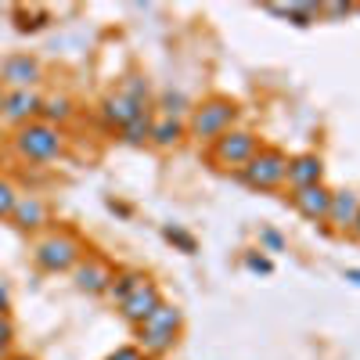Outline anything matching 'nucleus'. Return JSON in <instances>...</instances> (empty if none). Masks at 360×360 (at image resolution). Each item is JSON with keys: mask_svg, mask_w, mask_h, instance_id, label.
Instances as JSON below:
<instances>
[{"mask_svg": "<svg viewBox=\"0 0 360 360\" xmlns=\"http://www.w3.org/2000/svg\"><path fill=\"white\" fill-rule=\"evenodd\" d=\"M321 169H324V162L317 155H295V159H288V184L292 188L321 184Z\"/></svg>", "mask_w": 360, "mask_h": 360, "instance_id": "15", "label": "nucleus"}, {"mask_svg": "<svg viewBox=\"0 0 360 360\" xmlns=\"http://www.w3.org/2000/svg\"><path fill=\"white\" fill-rule=\"evenodd\" d=\"M4 105H8V94H4V90H0V112H4Z\"/></svg>", "mask_w": 360, "mask_h": 360, "instance_id": "32", "label": "nucleus"}, {"mask_svg": "<svg viewBox=\"0 0 360 360\" xmlns=\"http://www.w3.org/2000/svg\"><path fill=\"white\" fill-rule=\"evenodd\" d=\"M266 11H274V15H285V18H295L299 25H310L317 15H321V8H314V4H288V8H278V4H270Z\"/></svg>", "mask_w": 360, "mask_h": 360, "instance_id": "18", "label": "nucleus"}, {"mask_svg": "<svg viewBox=\"0 0 360 360\" xmlns=\"http://www.w3.org/2000/svg\"><path fill=\"white\" fill-rule=\"evenodd\" d=\"M11 339H15V324L8 314H0V346H11Z\"/></svg>", "mask_w": 360, "mask_h": 360, "instance_id": "25", "label": "nucleus"}, {"mask_svg": "<svg viewBox=\"0 0 360 360\" xmlns=\"http://www.w3.org/2000/svg\"><path fill=\"white\" fill-rule=\"evenodd\" d=\"M119 94H127V98H130L134 105H141V108H144V101H148V86H144V79L130 76V79H127V86L119 90Z\"/></svg>", "mask_w": 360, "mask_h": 360, "instance_id": "21", "label": "nucleus"}, {"mask_svg": "<svg viewBox=\"0 0 360 360\" xmlns=\"http://www.w3.org/2000/svg\"><path fill=\"white\" fill-rule=\"evenodd\" d=\"M349 234H353V238H360V213H356V220H353V227H349Z\"/></svg>", "mask_w": 360, "mask_h": 360, "instance_id": "30", "label": "nucleus"}, {"mask_svg": "<svg viewBox=\"0 0 360 360\" xmlns=\"http://www.w3.org/2000/svg\"><path fill=\"white\" fill-rule=\"evenodd\" d=\"M11 220L22 231H37V227L47 224V205L37 195H18L15 198V209H11Z\"/></svg>", "mask_w": 360, "mask_h": 360, "instance_id": "13", "label": "nucleus"}, {"mask_svg": "<svg viewBox=\"0 0 360 360\" xmlns=\"http://www.w3.org/2000/svg\"><path fill=\"white\" fill-rule=\"evenodd\" d=\"M234 115H238V105H234V101H227V98H209V101L198 105L195 115H191V134H195V137H205V141H217L220 134L231 130Z\"/></svg>", "mask_w": 360, "mask_h": 360, "instance_id": "5", "label": "nucleus"}, {"mask_svg": "<svg viewBox=\"0 0 360 360\" xmlns=\"http://www.w3.org/2000/svg\"><path fill=\"white\" fill-rule=\"evenodd\" d=\"M176 335H180V310L162 303L144 324H137V349L144 356H162L173 349Z\"/></svg>", "mask_w": 360, "mask_h": 360, "instance_id": "1", "label": "nucleus"}, {"mask_svg": "<svg viewBox=\"0 0 360 360\" xmlns=\"http://www.w3.org/2000/svg\"><path fill=\"white\" fill-rule=\"evenodd\" d=\"M242 173V180L249 188H256V191H274V188H281L285 180H288V159L281 155V152H274V148H259V152L238 169Z\"/></svg>", "mask_w": 360, "mask_h": 360, "instance_id": "3", "label": "nucleus"}, {"mask_svg": "<svg viewBox=\"0 0 360 360\" xmlns=\"http://www.w3.org/2000/svg\"><path fill=\"white\" fill-rule=\"evenodd\" d=\"M245 266L249 270H259V274H270V270H274V266H270V259H263V256H249Z\"/></svg>", "mask_w": 360, "mask_h": 360, "instance_id": "28", "label": "nucleus"}, {"mask_svg": "<svg viewBox=\"0 0 360 360\" xmlns=\"http://www.w3.org/2000/svg\"><path fill=\"white\" fill-rule=\"evenodd\" d=\"M40 115H44V123H51V127H54V119L62 123V119H69V115H72V105H69V98H51V101H44V105H40Z\"/></svg>", "mask_w": 360, "mask_h": 360, "instance_id": "20", "label": "nucleus"}, {"mask_svg": "<svg viewBox=\"0 0 360 360\" xmlns=\"http://www.w3.org/2000/svg\"><path fill=\"white\" fill-rule=\"evenodd\" d=\"M256 152H259L256 134H249V130H227V134H220L213 141V155H209V159H213L217 166H224V169H242Z\"/></svg>", "mask_w": 360, "mask_h": 360, "instance_id": "6", "label": "nucleus"}, {"mask_svg": "<svg viewBox=\"0 0 360 360\" xmlns=\"http://www.w3.org/2000/svg\"><path fill=\"white\" fill-rule=\"evenodd\" d=\"M0 314H8V288H4V281H0Z\"/></svg>", "mask_w": 360, "mask_h": 360, "instance_id": "29", "label": "nucleus"}, {"mask_svg": "<svg viewBox=\"0 0 360 360\" xmlns=\"http://www.w3.org/2000/svg\"><path fill=\"white\" fill-rule=\"evenodd\" d=\"M259 242H263L266 249H274V252H278V249L285 245V242H281V234H278V231H263V234H259Z\"/></svg>", "mask_w": 360, "mask_h": 360, "instance_id": "27", "label": "nucleus"}, {"mask_svg": "<svg viewBox=\"0 0 360 360\" xmlns=\"http://www.w3.org/2000/svg\"><path fill=\"white\" fill-rule=\"evenodd\" d=\"M37 79H40V62L29 58V54H15L0 65V83H8L15 90H29Z\"/></svg>", "mask_w": 360, "mask_h": 360, "instance_id": "10", "label": "nucleus"}, {"mask_svg": "<svg viewBox=\"0 0 360 360\" xmlns=\"http://www.w3.org/2000/svg\"><path fill=\"white\" fill-rule=\"evenodd\" d=\"M15 148H18V155L29 159V162H51L62 155V148H65V134L44 123V119H33V123H25L18 127L15 134Z\"/></svg>", "mask_w": 360, "mask_h": 360, "instance_id": "2", "label": "nucleus"}, {"mask_svg": "<svg viewBox=\"0 0 360 360\" xmlns=\"http://www.w3.org/2000/svg\"><path fill=\"white\" fill-rule=\"evenodd\" d=\"M180 134H184V127H180L176 119H162V123H155V127H152V141H155L159 148L176 144V141H180Z\"/></svg>", "mask_w": 360, "mask_h": 360, "instance_id": "19", "label": "nucleus"}, {"mask_svg": "<svg viewBox=\"0 0 360 360\" xmlns=\"http://www.w3.org/2000/svg\"><path fill=\"white\" fill-rule=\"evenodd\" d=\"M356 213H360V198L353 191H332V205H328L324 224H332L335 231H349Z\"/></svg>", "mask_w": 360, "mask_h": 360, "instance_id": "12", "label": "nucleus"}, {"mask_svg": "<svg viewBox=\"0 0 360 360\" xmlns=\"http://www.w3.org/2000/svg\"><path fill=\"white\" fill-rule=\"evenodd\" d=\"M40 105H44V98L37 90H11L8 105H4V119L25 127V123H33V115H40Z\"/></svg>", "mask_w": 360, "mask_h": 360, "instance_id": "11", "label": "nucleus"}, {"mask_svg": "<svg viewBox=\"0 0 360 360\" xmlns=\"http://www.w3.org/2000/svg\"><path fill=\"white\" fill-rule=\"evenodd\" d=\"M15 188L8 184V180H0V217H11V209H15Z\"/></svg>", "mask_w": 360, "mask_h": 360, "instance_id": "22", "label": "nucleus"}, {"mask_svg": "<svg viewBox=\"0 0 360 360\" xmlns=\"http://www.w3.org/2000/svg\"><path fill=\"white\" fill-rule=\"evenodd\" d=\"M162 303H166V299H162L159 285H155V281H144V285H141V288H137V292L127 299V303L119 307V314H123V317H127V321L137 328V324H144L148 317H152V314H155Z\"/></svg>", "mask_w": 360, "mask_h": 360, "instance_id": "7", "label": "nucleus"}, {"mask_svg": "<svg viewBox=\"0 0 360 360\" xmlns=\"http://www.w3.org/2000/svg\"><path fill=\"white\" fill-rule=\"evenodd\" d=\"M162 108H166V119H173L176 112H184V98H180V94H166L162 98Z\"/></svg>", "mask_w": 360, "mask_h": 360, "instance_id": "24", "label": "nucleus"}, {"mask_svg": "<svg viewBox=\"0 0 360 360\" xmlns=\"http://www.w3.org/2000/svg\"><path fill=\"white\" fill-rule=\"evenodd\" d=\"M33 259H37V266L51 270V274H58V270H72V266L83 259V245L76 242L72 234L58 231V234L44 238V242H37Z\"/></svg>", "mask_w": 360, "mask_h": 360, "instance_id": "4", "label": "nucleus"}, {"mask_svg": "<svg viewBox=\"0 0 360 360\" xmlns=\"http://www.w3.org/2000/svg\"><path fill=\"white\" fill-rule=\"evenodd\" d=\"M11 353H8V346H0V360H8Z\"/></svg>", "mask_w": 360, "mask_h": 360, "instance_id": "33", "label": "nucleus"}, {"mask_svg": "<svg viewBox=\"0 0 360 360\" xmlns=\"http://www.w3.org/2000/svg\"><path fill=\"white\" fill-rule=\"evenodd\" d=\"M112 278H115V274H112V266L101 263V259H94V256H86V259L76 263V288L86 292V295H101V292H108Z\"/></svg>", "mask_w": 360, "mask_h": 360, "instance_id": "9", "label": "nucleus"}, {"mask_svg": "<svg viewBox=\"0 0 360 360\" xmlns=\"http://www.w3.org/2000/svg\"><path fill=\"white\" fill-rule=\"evenodd\" d=\"M108 360H144V353H141L137 346H123V349H115Z\"/></svg>", "mask_w": 360, "mask_h": 360, "instance_id": "26", "label": "nucleus"}, {"mask_svg": "<svg viewBox=\"0 0 360 360\" xmlns=\"http://www.w3.org/2000/svg\"><path fill=\"white\" fill-rule=\"evenodd\" d=\"M166 238H169V242H176L184 252H195V238H191L188 231H180V227H166Z\"/></svg>", "mask_w": 360, "mask_h": 360, "instance_id": "23", "label": "nucleus"}, {"mask_svg": "<svg viewBox=\"0 0 360 360\" xmlns=\"http://www.w3.org/2000/svg\"><path fill=\"white\" fill-rule=\"evenodd\" d=\"M152 115H148V112H141L137 119H130V123L123 127V141L127 144H144V141H152Z\"/></svg>", "mask_w": 360, "mask_h": 360, "instance_id": "17", "label": "nucleus"}, {"mask_svg": "<svg viewBox=\"0 0 360 360\" xmlns=\"http://www.w3.org/2000/svg\"><path fill=\"white\" fill-rule=\"evenodd\" d=\"M346 278H349V281H356V285H360V270H346Z\"/></svg>", "mask_w": 360, "mask_h": 360, "instance_id": "31", "label": "nucleus"}, {"mask_svg": "<svg viewBox=\"0 0 360 360\" xmlns=\"http://www.w3.org/2000/svg\"><path fill=\"white\" fill-rule=\"evenodd\" d=\"M141 112H148V108L134 105L127 94H108V98H105V105H101L105 123H108V127H119V130H123V127L130 123V119H137Z\"/></svg>", "mask_w": 360, "mask_h": 360, "instance_id": "14", "label": "nucleus"}, {"mask_svg": "<svg viewBox=\"0 0 360 360\" xmlns=\"http://www.w3.org/2000/svg\"><path fill=\"white\" fill-rule=\"evenodd\" d=\"M292 205L299 209V217H307L314 224H321L328 217V205H332V191L324 184H310V188H292Z\"/></svg>", "mask_w": 360, "mask_h": 360, "instance_id": "8", "label": "nucleus"}, {"mask_svg": "<svg viewBox=\"0 0 360 360\" xmlns=\"http://www.w3.org/2000/svg\"><path fill=\"white\" fill-rule=\"evenodd\" d=\"M8 360H29V356H8Z\"/></svg>", "mask_w": 360, "mask_h": 360, "instance_id": "34", "label": "nucleus"}, {"mask_svg": "<svg viewBox=\"0 0 360 360\" xmlns=\"http://www.w3.org/2000/svg\"><path fill=\"white\" fill-rule=\"evenodd\" d=\"M144 281H148V278L141 274V270H123V274H115V278H112V285H108V299H115V303L123 307Z\"/></svg>", "mask_w": 360, "mask_h": 360, "instance_id": "16", "label": "nucleus"}]
</instances>
